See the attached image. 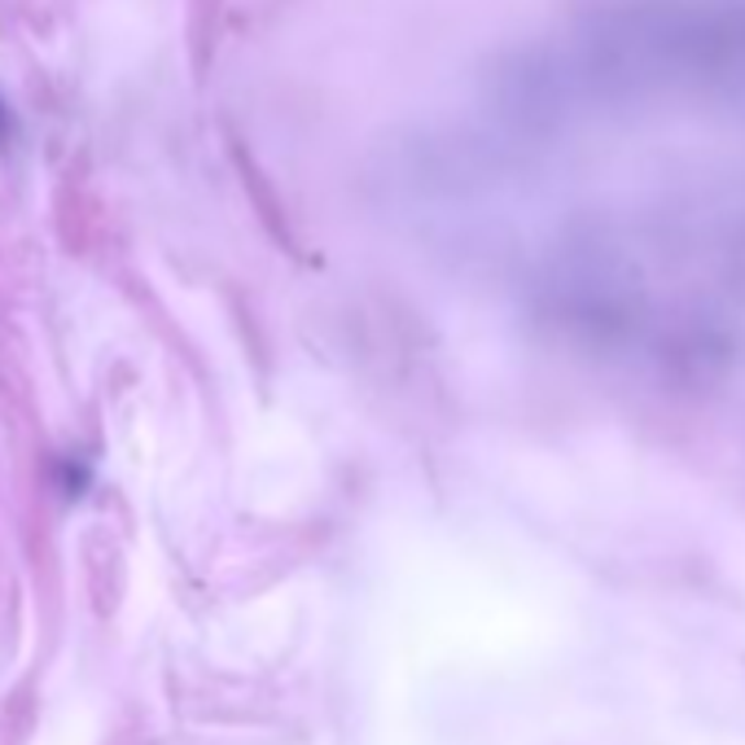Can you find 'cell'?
Returning a JSON list of instances; mask_svg holds the SVG:
<instances>
[{
	"mask_svg": "<svg viewBox=\"0 0 745 745\" xmlns=\"http://www.w3.org/2000/svg\"><path fill=\"white\" fill-rule=\"evenodd\" d=\"M9 141H13V114H9V101L0 92V149H9Z\"/></svg>",
	"mask_w": 745,
	"mask_h": 745,
	"instance_id": "obj_1",
	"label": "cell"
}]
</instances>
